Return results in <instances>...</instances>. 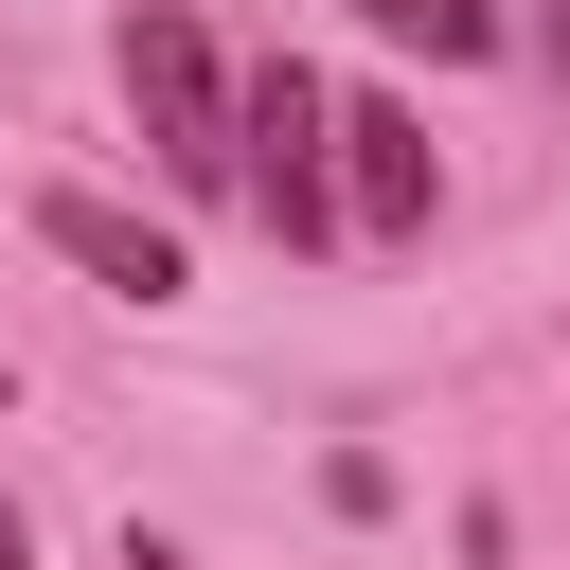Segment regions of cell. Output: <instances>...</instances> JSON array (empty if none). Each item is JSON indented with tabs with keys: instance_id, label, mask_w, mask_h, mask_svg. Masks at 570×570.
<instances>
[{
	"instance_id": "1",
	"label": "cell",
	"mask_w": 570,
	"mask_h": 570,
	"mask_svg": "<svg viewBox=\"0 0 570 570\" xmlns=\"http://www.w3.org/2000/svg\"><path fill=\"white\" fill-rule=\"evenodd\" d=\"M232 196H249L285 249H338V89H321L303 53H267V71L232 89Z\"/></svg>"
},
{
	"instance_id": "2",
	"label": "cell",
	"mask_w": 570,
	"mask_h": 570,
	"mask_svg": "<svg viewBox=\"0 0 570 570\" xmlns=\"http://www.w3.org/2000/svg\"><path fill=\"white\" fill-rule=\"evenodd\" d=\"M125 107H142L178 196H232V71H214V36L178 0H125Z\"/></svg>"
},
{
	"instance_id": "3",
	"label": "cell",
	"mask_w": 570,
	"mask_h": 570,
	"mask_svg": "<svg viewBox=\"0 0 570 570\" xmlns=\"http://www.w3.org/2000/svg\"><path fill=\"white\" fill-rule=\"evenodd\" d=\"M36 249H53V267H89L107 303H142V321L196 285V249H178V232H142L125 196H89V178H36Z\"/></svg>"
},
{
	"instance_id": "4",
	"label": "cell",
	"mask_w": 570,
	"mask_h": 570,
	"mask_svg": "<svg viewBox=\"0 0 570 570\" xmlns=\"http://www.w3.org/2000/svg\"><path fill=\"white\" fill-rule=\"evenodd\" d=\"M338 178H356V196H338V232H428V196H445V178H428V125H410L392 89H356V107H338Z\"/></svg>"
},
{
	"instance_id": "5",
	"label": "cell",
	"mask_w": 570,
	"mask_h": 570,
	"mask_svg": "<svg viewBox=\"0 0 570 570\" xmlns=\"http://www.w3.org/2000/svg\"><path fill=\"white\" fill-rule=\"evenodd\" d=\"M356 18H374L392 53H445V71H463V53H499V18H481V0H356Z\"/></svg>"
},
{
	"instance_id": "6",
	"label": "cell",
	"mask_w": 570,
	"mask_h": 570,
	"mask_svg": "<svg viewBox=\"0 0 570 570\" xmlns=\"http://www.w3.org/2000/svg\"><path fill=\"white\" fill-rule=\"evenodd\" d=\"M0 570H36V517H18V499H0Z\"/></svg>"
},
{
	"instance_id": "7",
	"label": "cell",
	"mask_w": 570,
	"mask_h": 570,
	"mask_svg": "<svg viewBox=\"0 0 570 570\" xmlns=\"http://www.w3.org/2000/svg\"><path fill=\"white\" fill-rule=\"evenodd\" d=\"M125 570H196V552H160V534H125Z\"/></svg>"
},
{
	"instance_id": "8",
	"label": "cell",
	"mask_w": 570,
	"mask_h": 570,
	"mask_svg": "<svg viewBox=\"0 0 570 570\" xmlns=\"http://www.w3.org/2000/svg\"><path fill=\"white\" fill-rule=\"evenodd\" d=\"M552 71H570V0H552Z\"/></svg>"
}]
</instances>
